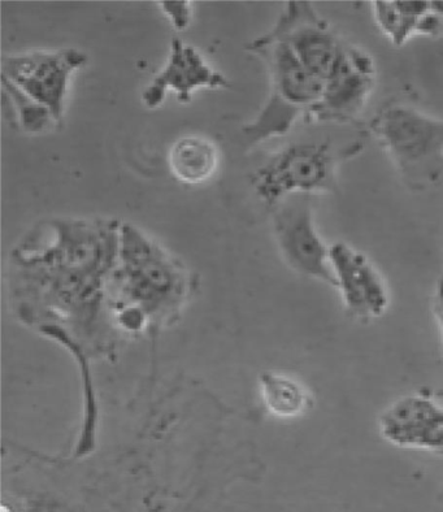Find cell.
Listing matches in <instances>:
<instances>
[{
    "instance_id": "obj_6",
    "label": "cell",
    "mask_w": 443,
    "mask_h": 512,
    "mask_svg": "<svg viewBox=\"0 0 443 512\" xmlns=\"http://www.w3.org/2000/svg\"><path fill=\"white\" fill-rule=\"evenodd\" d=\"M273 231L285 263L304 277L336 286L330 247L317 232L310 205L301 199H286L276 207Z\"/></svg>"
},
{
    "instance_id": "obj_7",
    "label": "cell",
    "mask_w": 443,
    "mask_h": 512,
    "mask_svg": "<svg viewBox=\"0 0 443 512\" xmlns=\"http://www.w3.org/2000/svg\"><path fill=\"white\" fill-rule=\"evenodd\" d=\"M268 36L288 43L301 62L324 82L336 71L346 47L306 2H290Z\"/></svg>"
},
{
    "instance_id": "obj_14",
    "label": "cell",
    "mask_w": 443,
    "mask_h": 512,
    "mask_svg": "<svg viewBox=\"0 0 443 512\" xmlns=\"http://www.w3.org/2000/svg\"><path fill=\"white\" fill-rule=\"evenodd\" d=\"M259 394L264 410L279 419L298 418L310 405L304 386L284 373L263 372L259 376Z\"/></svg>"
},
{
    "instance_id": "obj_8",
    "label": "cell",
    "mask_w": 443,
    "mask_h": 512,
    "mask_svg": "<svg viewBox=\"0 0 443 512\" xmlns=\"http://www.w3.org/2000/svg\"><path fill=\"white\" fill-rule=\"evenodd\" d=\"M376 82L371 56L346 46L340 64L325 81L320 101L304 111L310 123H350L362 112Z\"/></svg>"
},
{
    "instance_id": "obj_9",
    "label": "cell",
    "mask_w": 443,
    "mask_h": 512,
    "mask_svg": "<svg viewBox=\"0 0 443 512\" xmlns=\"http://www.w3.org/2000/svg\"><path fill=\"white\" fill-rule=\"evenodd\" d=\"M228 88L230 82L223 73L212 68L195 47L175 37L167 64L143 90L142 102L145 107L155 110L162 106L169 91L177 95L178 103L189 104L197 90Z\"/></svg>"
},
{
    "instance_id": "obj_18",
    "label": "cell",
    "mask_w": 443,
    "mask_h": 512,
    "mask_svg": "<svg viewBox=\"0 0 443 512\" xmlns=\"http://www.w3.org/2000/svg\"><path fill=\"white\" fill-rule=\"evenodd\" d=\"M160 8L178 32L188 28L191 21V12H193L189 2H162Z\"/></svg>"
},
{
    "instance_id": "obj_19",
    "label": "cell",
    "mask_w": 443,
    "mask_h": 512,
    "mask_svg": "<svg viewBox=\"0 0 443 512\" xmlns=\"http://www.w3.org/2000/svg\"><path fill=\"white\" fill-rule=\"evenodd\" d=\"M434 308H436V316L438 324H440L442 338H443V279L438 285L436 293V301H434Z\"/></svg>"
},
{
    "instance_id": "obj_3",
    "label": "cell",
    "mask_w": 443,
    "mask_h": 512,
    "mask_svg": "<svg viewBox=\"0 0 443 512\" xmlns=\"http://www.w3.org/2000/svg\"><path fill=\"white\" fill-rule=\"evenodd\" d=\"M360 146L336 150L328 141L294 142L256 169L251 184L260 201L279 207L286 199L336 190L337 168Z\"/></svg>"
},
{
    "instance_id": "obj_2",
    "label": "cell",
    "mask_w": 443,
    "mask_h": 512,
    "mask_svg": "<svg viewBox=\"0 0 443 512\" xmlns=\"http://www.w3.org/2000/svg\"><path fill=\"white\" fill-rule=\"evenodd\" d=\"M198 289L195 273L136 225L121 224L119 258L108 280V303L121 336L160 334L175 327Z\"/></svg>"
},
{
    "instance_id": "obj_17",
    "label": "cell",
    "mask_w": 443,
    "mask_h": 512,
    "mask_svg": "<svg viewBox=\"0 0 443 512\" xmlns=\"http://www.w3.org/2000/svg\"><path fill=\"white\" fill-rule=\"evenodd\" d=\"M3 102L10 104L13 123L19 125L26 133L37 134L56 124L54 117L45 107L25 95L23 91L2 77Z\"/></svg>"
},
{
    "instance_id": "obj_11",
    "label": "cell",
    "mask_w": 443,
    "mask_h": 512,
    "mask_svg": "<svg viewBox=\"0 0 443 512\" xmlns=\"http://www.w3.org/2000/svg\"><path fill=\"white\" fill-rule=\"evenodd\" d=\"M380 432L398 448L443 451V406L425 394L402 397L381 415Z\"/></svg>"
},
{
    "instance_id": "obj_4",
    "label": "cell",
    "mask_w": 443,
    "mask_h": 512,
    "mask_svg": "<svg viewBox=\"0 0 443 512\" xmlns=\"http://www.w3.org/2000/svg\"><path fill=\"white\" fill-rule=\"evenodd\" d=\"M371 129L411 184L423 188L441 181L443 120L414 107L390 104L375 116Z\"/></svg>"
},
{
    "instance_id": "obj_16",
    "label": "cell",
    "mask_w": 443,
    "mask_h": 512,
    "mask_svg": "<svg viewBox=\"0 0 443 512\" xmlns=\"http://www.w3.org/2000/svg\"><path fill=\"white\" fill-rule=\"evenodd\" d=\"M302 114L303 111L271 95L253 123L243 127V134L250 146L272 137L284 136L293 128L295 121Z\"/></svg>"
},
{
    "instance_id": "obj_10",
    "label": "cell",
    "mask_w": 443,
    "mask_h": 512,
    "mask_svg": "<svg viewBox=\"0 0 443 512\" xmlns=\"http://www.w3.org/2000/svg\"><path fill=\"white\" fill-rule=\"evenodd\" d=\"M330 264L336 288L343 303L360 320H372L385 314L389 294L385 282L366 255L353 247L337 242L330 246Z\"/></svg>"
},
{
    "instance_id": "obj_15",
    "label": "cell",
    "mask_w": 443,
    "mask_h": 512,
    "mask_svg": "<svg viewBox=\"0 0 443 512\" xmlns=\"http://www.w3.org/2000/svg\"><path fill=\"white\" fill-rule=\"evenodd\" d=\"M372 10L381 32L395 46H403L416 34L421 17L431 10V2H373Z\"/></svg>"
},
{
    "instance_id": "obj_12",
    "label": "cell",
    "mask_w": 443,
    "mask_h": 512,
    "mask_svg": "<svg viewBox=\"0 0 443 512\" xmlns=\"http://www.w3.org/2000/svg\"><path fill=\"white\" fill-rule=\"evenodd\" d=\"M267 64L273 97L304 111L320 101L325 82L301 62L288 43L271 36L260 37L249 46Z\"/></svg>"
},
{
    "instance_id": "obj_13",
    "label": "cell",
    "mask_w": 443,
    "mask_h": 512,
    "mask_svg": "<svg viewBox=\"0 0 443 512\" xmlns=\"http://www.w3.org/2000/svg\"><path fill=\"white\" fill-rule=\"evenodd\" d=\"M172 176L186 185H202L216 175L220 151L210 138L185 136L173 143L168 154Z\"/></svg>"
},
{
    "instance_id": "obj_5",
    "label": "cell",
    "mask_w": 443,
    "mask_h": 512,
    "mask_svg": "<svg viewBox=\"0 0 443 512\" xmlns=\"http://www.w3.org/2000/svg\"><path fill=\"white\" fill-rule=\"evenodd\" d=\"M88 64V55L77 49L30 51L3 59L2 77L45 107L62 123L73 75Z\"/></svg>"
},
{
    "instance_id": "obj_1",
    "label": "cell",
    "mask_w": 443,
    "mask_h": 512,
    "mask_svg": "<svg viewBox=\"0 0 443 512\" xmlns=\"http://www.w3.org/2000/svg\"><path fill=\"white\" fill-rule=\"evenodd\" d=\"M120 229L117 220L52 219L10 255L7 288L13 318L75 362L85 432L101 424L94 366L115 360L125 341L108 303Z\"/></svg>"
},
{
    "instance_id": "obj_20",
    "label": "cell",
    "mask_w": 443,
    "mask_h": 512,
    "mask_svg": "<svg viewBox=\"0 0 443 512\" xmlns=\"http://www.w3.org/2000/svg\"><path fill=\"white\" fill-rule=\"evenodd\" d=\"M432 8L433 11L437 13L438 17H440L443 34V2H432Z\"/></svg>"
}]
</instances>
